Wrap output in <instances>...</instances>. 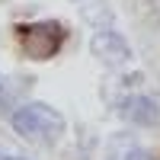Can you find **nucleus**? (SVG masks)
Returning a JSON list of instances; mask_svg holds the SVG:
<instances>
[{
    "label": "nucleus",
    "instance_id": "20e7f679",
    "mask_svg": "<svg viewBox=\"0 0 160 160\" xmlns=\"http://www.w3.org/2000/svg\"><path fill=\"white\" fill-rule=\"evenodd\" d=\"M122 115L128 122H138V125H154V122H160V106L151 96H131L122 106Z\"/></svg>",
    "mask_w": 160,
    "mask_h": 160
},
{
    "label": "nucleus",
    "instance_id": "f257e3e1",
    "mask_svg": "<svg viewBox=\"0 0 160 160\" xmlns=\"http://www.w3.org/2000/svg\"><path fill=\"white\" fill-rule=\"evenodd\" d=\"M10 122H13V128H16V135L32 138V141H58L64 135L61 112H55L45 102H26V106H19Z\"/></svg>",
    "mask_w": 160,
    "mask_h": 160
},
{
    "label": "nucleus",
    "instance_id": "f03ea898",
    "mask_svg": "<svg viewBox=\"0 0 160 160\" xmlns=\"http://www.w3.org/2000/svg\"><path fill=\"white\" fill-rule=\"evenodd\" d=\"M61 42H64V29H61V22H51V19L29 22L19 29V45L26 51V58H32V61H48L61 48Z\"/></svg>",
    "mask_w": 160,
    "mask_h": 160
},
{
    "label": "nucleus",
    "instance_id": "7ed1b4c3",
    "mask_svg": "<svg viewBox=\"0 0 160 160\" xmlns=\"http://www.w3.org/2000/svg\"><path fill=\"white\" fill-rule=\"evenodd\" d=\"M90 51H93L96 61L109 64V68H118V64H125L131 58V48L118 32H96L93 42H90Z\"/></svg>",
    "mask_w": 160,
    "mask_h": 160
},
{
    "label": "nucleus",
    "instance_id": "423d86ee",
    "mask_svg": "<svg viewBox=\"0 0 160 160\" xmlns=\"http://www.w3.org/2000/svg\"><path fill=\"white\" fill-rule=\"evenodd\" d=\"M0 160H22V157H13V154H0Z\"/></svg>",
    "mask_w": 160,
    "mask_h": 160
},
{
    "label": "nucleus",
    "instance_id": "39448f33",
    "mask_svg": "<svg viewBox=\"0 0 160 160\" xmlns=\"http://www.w3.org/2000/svg\"><path fill=\"white\" fill-rule=\"evenodd\" d=\"M106 160H148V151L131 135H112L106 141Z\"/></svg>",
    "mask_w": 160,
    "mask_h": 160
}]
</instances>
